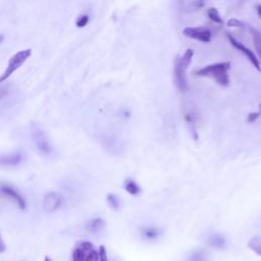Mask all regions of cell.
Here are the masks:
<instances>
[{
	"mask_svg": "<svg viewBox=\"0 0 261 261\" xmlns=\"http://www.w3.org/2000/svg\"><path fill=\"white\" fill-rule=\"evenodd\" d=\"M231 68V63H219L215 65L207 66L200 69L196 74L200 77H211L216 80V82L222 86H228L230 84L229 70Z\"/></svg>",
	"mask_w": 261,
	"mask_h": 261,
	"instance_id": "obj_1",
	"label": "cell"
},
{
	"mask_svg": "<svg viewBox=\"0 0 261 261\" xmlns=\"http://www.w3.org/2000/svg\"><path fill=\"white\" fill-rule=\"evenodd\" d=\"M30 136L40 153L44 155H50L52 153V146L47 136L45 135L43 130L35 123L31 124L30 126Z\"/></svg>",
	"mask_w": 261,
	"mask_h": 261,
	"instance_id": "obj_2",
	"label": "cell"
},
{
	"mask_svg": "<svg viewBox=\"0 0 261 261\" xmlns=\"http://www.w3.org/2000/svg\"><path fill=\"white\" fill-rule=\"evenodd\" d=\"M32 51L31 49H25L22 51H19L18 54L13 56V58L10 60L8 68L6 72L0 77V84H3L5 81H7L16 71H18L31 57Z\"/></svg>",
	"mask_w": 261,
	"mask_h": 261,
	"instance_id": "obj_3",
	"label": "cell"
},
{
	"mask_svg": "<svg viewBox=\"0 0 261 261\" xmlns=\"http://www.w3.org/2000/svg\"><path fill=\"white\" fill-rule=\"evenodd\" d=\"M0 195L11 200L12 202H14L20 208V210H22V211L26 210L27 202H26L25 197L14 186L7 184V183L0 184Z\"/></svg>",
	"mask_w": 261,
	"mask_h": 261,
	"instance_id": "obj_4",
	"label": "cell"
},
{
	"mask_svg": "<svg viewBox=\"0 0 261 261\" xmlns=\"http://www.w3.org/2000/svg\"><path fill=\"white\" fill-rule=\"evenodd\" d=\"M65 204V197L59 192H49L43 198V208L47 214H52Z\"/></svg>",
	"mask_w": 261,
	"mask_h": 261,
	"instance_id": "obj_5",
	"label": "cell"
},
{
	"mask_svg": "<svg viewBox=\"0 0 261 261\" xmlns=\"http://www.w3.org/2000/svg\"><path fill=\"white\" fill-rule=\"evenodd\" d=\"M183 34L191 39L208 43L211 42L213 34L212 31L206 27H188L183 30Z\"/></svg>",
	"mask_w": 261,
	"mask_h": 261,
	"instance_id": "obj_6",
	"label": "cell"
},
{
	"mask_svg": "<svg viewBox=\"0 0 261 261\" xmlns=\"http://www.w3.org/2000/svg\"><path fill=\"white\" fill-rule=\"evenodd\" d=\"M229 40L231 42V44L238 49L240 52H243V55L250 61V63L253 65V67L258 71L261 72V67H260V63L259 60L257 59V56L254 54L252 50H250L249 48H247L243 43H241L240 41H238L237 39H235L233 36L229 35Z\"/></svg>",
	"mask_w": 261,
	"mask_h": 261,
	"instance_id": "obj_7",
	"label": "cell"
},
{
	"mask_svg": "<svg viewBox=\"0 0 261 261\" xmlns=\"http://www.w3.org/2000/svg\"><path fill=\"white\" fill-rule=\"evenodd\" d=\"M24 161L22 151H14L6 154H0V167H17Z\"/></svg>",
	"mask_w": 261,
	"mask_h": 261,
	"instance_id": "obj_8",
	"label": "cell"
},
{
	"mask_svg": "<svg viewBox=\"0 0 261 261\" xmlns=\"http://www.w3.org/2000/svg\"><path fill=\"white\" fill-rule=\"evenodd\" d=\"M186 72L179 64L178 60L175 62V81L180 91H186L187 89V78Z\"/></svg>",
	"mask_w": 261,
	"mask_h": 261,
	"instance_id": "obj_9",
	"label": "cell"
},
{
	"mask_svg": "<svg viewBox=\"0 0 261 261\" xmlns=\"http://www.w3.org/2000/svg\"><path fill=\"white\" fill-rule=\"evenodd\" d=\"M193 56H194V51L192 49H187L185 54L181 57V58H178V62L180 64V66L185 70L187 71L191 62H192V59H193Z\"/></svg>",
	"mask_w": 261,
	"mask_h": 261,
	"instance_id": "obj_10",
	"label": "cell"
},
{
	"mask_svg": "<svg viewBox=\"0 0 261 261\" xmlns=\"http://www.w3.org/2000/svg\"><path fill=\"white\" fill-rule=\"evenodd\" d=\"M106 222H104L102 219H95V220H92L88 226H87V229L89 232L93 233V234H96V233H99L101 232L104 228H106Z\"/></svg>",
	"mask_w": 261,
	"mask_h": 261,
	"instance_id": "obj_11",
	"label": "cell"
},
{
	"mask_svg": "<svg viewBox=\"0 0 261 261\" xmlns=\"http://www.w3.org/2000/svg\"><path fill=\"white\" fill-rule=\"evenodd\" d=\"M125 190L130 195H133V196H136V195H138L141 192L140 186L137 184L136 181H134L132 179H128L126 181V183H125Z\"/></svg>",
	"mask_w": 261,
	"mask_h": 261,
	"instance_id": "obj_12",
	"label": "cell"
},
{
	"mask_svg": "<svg viewBox=\"0 0 261 261\" xmlns=\"http://www.w3.org/2000/svg\"><path fill=\"white\" fill-rule=\"evenodd\" d=\"M210 244L219 249H224L226 247V238L221 234H216L210 238Z\"/></svg>",
	"mask_w": 261,
	"mask_h": 261,
	"instance_id": "obj_13",
	"label": "cell"
},
{
	"mask_svg": "<svg viewBox=\"0 0 261 261\" xmlns=\"http://www.w3.org/2000/svg\"><path fill=\"white\" fill-rule=\"evenodd\" d=\"M248 247L257 255L261 256V236H254L248 242Z\"/></svg>",
	"mask_w": 261,
	"mask_h": 261,
	"instance_id": "obj_14",
	"label": "cell"
},
{
	"mask_svg": "<svg viewBox=\"0 0 261 261\" xmlns=\"http://www.w3.org/2000/svg\"><path fill=\"white\" fill-rule=\"evenodd\" d=\"M250 33L252 35V38L254 41V46L257 50V54L261 60V33L252 27H250Z\"/></svg>",
	"mask_w": 261,
	"mask_h": 261,
	"instance_id": "obj_15",
	"label": "cell"
},
{
	"mask_svg": "<svg viewBox=\"0 0 261 261\" xmlns=\"http://www.w3.org/2000/svg\"><path fill=\"white\" fill-rule=\"evenodd\" d=\"M160 230L158 228H154V227H147L143 229V236L148 239V240H154L160 236Z\"/></svg>",
	"mask_w": 261,
	"mask_h": 261,
	"instance_id": "obj_16",
	"label": "cell"
},
{
	"mask_svg": "<svg viewBox=\"0 0 261 261\" xmlns=\"http://www.w3.org/2000/svg\"><path fill=\"white\" fill-rule=\"evenodd\" d=\"M108 203L113 211H119L121 206L120 198L116 194H109L108 195Z\"/></svg>",
	"mask_w": 261,
	"mask_h": 261,
	"instance_id": "obj_17",
	"label": "cell"
},
{
	"mask_svg": "<svg viewBox=\"0 0 261 261\" xmlns=\"http://www.w3.org/2000/svg\"><path fill=\"white\" fill-rule=\"evenodd\" d=\"M207 15H208V17H210V19L213 21V22H215V23H217V24H224V21H223V18H222V16L220 15V13H219V11L217 10V9H215V8H211L210 10L207 11Z\"/></svg>",
	"mask_w": 261,
	"mask_h": 261,
	"instance_id": "obj_18",
	"label": "cell"
},
{
	"mask_svg": "<svg viewBox=\"0 0 261 261\" xmlns=\"http://www.w3.org/2000/svg\"><path fill=\"white\" fill-rule=\"evenodd\" d=\"M86 251L80 246H77L73 252V261H85Z\"/></svg>",
	"mask_w": 261,
	"mask_h": 261,
	"instance_id": "obj_19",
	"label": "cell"
},
{
	"mask_svg": "<svg viewBox=\"0 0 261 261\" xmlns=\"http://www.w3.org/2000/svg\"><path fill=\"white\" fill-rule=\"evenodd\" d=\"M89 23V16L88 15H82L79 17L76 25L78 28H83L85 26H87Z\"/></svg>",
	"mask_w": 261,
	"mask_h": 261,
	"instance_id": "obj_20",
	"label": "cell"
},
{
	"mask_svg": "<svg viewBox=\"0 0 261 261\" xmlns=\"http://www.w3.org/2000/svg\"><path fill=\"white\" fill-rule=\"evenodd\" d=\"M85 261H99V252L92 250L86 255Z\"/></svg>",
	"mask_w": 261,
	"mask_h": 261,
	"instance_id": "obj_21",
	"label": "cell"
},
{
	"mask_svg": "<svg viewBox=\"0 0 261 261\" xmlns=\"http://www.w3.org/2000/svg\"><path fill=\"white\" fill-rule=\"evenodd\" d=\"M10 93V87L8 85H0V101H2Z\"/></svg>",
	"mask_w": 261,
	"mask_h": 261,
	"instance_id": "obj_22",
	"label": "cell"
},
{
	"mask_svg": "<svg viewBox=\"0 0 261 261\" xmlns=\"http://www.w3.org/2000/svg\"><path fill=\"white\" fill-rule=\"evenodd\" d=\"M227 25L229 26V27H233V28H243V23L242 22H240L239 20H236V19H231L228 23H227Z\"/></svg>",
	"mask_w": 261,
	"mask_h": 261,
	"instance_id": "obj_23",
	"label": "cell"
},
{
	"mask_svg": "<svg viewBox=\"0 0 261 261\" xmlns=\"http://www.w3.org/2000/svg\"><path fill=\"white\" fill-rule=\"evenodd\" d=\"M99 260L100 261H109L108 258V254H107V250L103 246H101L99 248Z\"/></svg>",
	"mask_w": 261,
	"mask_h": 261,
	"instance_id": "obj_24",
	"label": "cell"
},
{
	"mask_svg": "<svg viewBox=\"0 0 261 261\" xmlns=\"http://www.w3.org/2000/svg\"><path fill=\"white\" fill-rule=\"evenodd\" d=\"M260 116H261V112L251 113V114H249L247 121H248V123H254L255 121H257L260 118Z\"/></svg>",
	"mask_w": 261,
	"mask_h": 261,
	"instance_id": "obj_25",
	"label": "cell"
},
{
	"mask_svg": "<svg viewBox=\"0 0 261 261\" xmlns=\"http://www.w3.org/2000/svg\"><path fill=\"white\" fill-rule=\"evenodd\" d=\"M6 249H7L6 243L4 242V240H3V237H2V235H0V253H3V252H5V251H6Z\"/></svg>",
	"mask_w": 261,
	"mask_h": 261,
	"instance_id": "obj_26",
	"label": "cell"
},
{
	"mask_svg": "<svg viewBox=\"0 0 261 261\" xmlns=\"http://www.w3.org/2000/svg\"><path fill=\"white\" fill-rule=\"evenodd\" d=\"M256 11H257V14H258L259 18L261 19V5H259V6L256 7Z\"/></svg>",
	"mask_w": 261,
	"mask_h": 261,
	"instance_id": "obj_27",
	"label": "cell"
},
{
	"mask_svg": "<svg viewBox=\"0 0 261 261\" xmlns=\"http://www.w3.org/2000/svg\"><path fill=\"white\" fill-rule=\"evenodd\" d=\"M4 39H5V36L4 35H0V43L4 41Z\"/></svg>",
	"mask_w": 261,
	"mask_h": 261,
	"instance_id": "obj_28",
	"label": "cell"
},
{
	"mask_svg": "<svg viewBox=\"0 0 261 261\" xmlns=\"http://www.w3.org/2000/svg\"><path fill=\"white\" fill-rule=\"evenodd\" d=\"M45 261H52V260H51V258H50V257L46 256V257H45Z\"/></svg>",
	"mask_w": 261,
	"mask_h": 261,
	"instance_id": "obj_29",
	"label": "cell"
},
{
	"mask_svg": "<svg viewBox=\"0 0 261 261\" xmlns=\"http://www.w3.org/2000/svg\"><path fill=\"white\" fill-rule=\"evenodd\" d=\"M259 109H260V112H261V103L259 104Z\"/></svg>",
	"mask_w": 261,
	"mask_h": 261,
	"instance_id": "obj_30",
	"label": "cell"
}]
</instances>
